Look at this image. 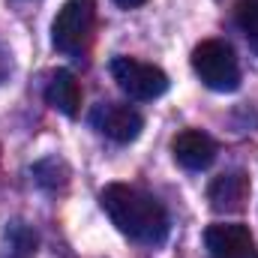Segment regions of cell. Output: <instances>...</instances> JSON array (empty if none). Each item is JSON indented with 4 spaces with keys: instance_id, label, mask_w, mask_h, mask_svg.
<instances>
[{
    "instance_id": "obj_10",
    "label": "cell",
    "mask_w": 258,
    "mask_h": 258,
    "mask_svg": "<svg viewBox=\"0 0 258 258\" xmlns=\"http://www.w3.org/2000/svg\"><path fill=\"white\" fill-rule=\"evenodd\" d=\"M234 21L246 42L258 51V0H237L234 3Z\"/></svg>"
},
{
    "instance_id": "obj_9",
    "label": "cell",
    "mask_w": 258,
    "mask_h": 258,
    "mask_svg": "<svg viewBox=\"0 0 258 258\" xmlns=\"http://www.w3.org/2000/svg\"><path fill=\"white\" fill-rule=\"evenodd\" d=\"M45 102L66 117H78L81 111V84L69 69H57L45 87Z\"/></svg>"
},
{
    "instance_id": "obj_4",
    "label": "cell",
    "mask_w": 258,
    "mask_h": 258,
    "mask_svg": "<svg viewBox=\"0 0 258 258\" xmlns=\"http://www.w3.org/2000/svg\"><path fill=\"white\" fill-rule=\"evenodd\" d=\"M111 78L117 81V87L132 96V99H159L168 90V75L153 63L135 60V57H114L111 60Z\"/></svg>"
},
{
    "instance_id": "obj_11",
    "label": "cell",
    "mask_w": 258,
    "mask_h": 258,
    "mask_svg": "<svg viewBox=\"0 0 258 258\" xmlns=\"http://www.w3.org/2000/svg\"><path fill=\"white\" fill-rule=\"evenodd\" d=\"M114 3H117L120 9H135V6H144L147 0H114Z\"/></svg>"
},
{
    "instance_id": "obj_3",
    "label": "cell",
    "mask_w": 258,
    "mask_h": 258,
    "mask_svg": "<svg viewBox=\"0 0 258 258\" xmlns=\"http://www.w3.org/2000/svg\"><path fill=\"white\" fill-rule=\"evenodd\" d=\"M195 75L219 93H231L240 84V63L234 57V48L222 39H204L192 51Z\"/></svg>"
},
{
    "instance_id": "obj_1",
    "label": "cell",
    "mask_w": 258,
    "mask_h": 258,
    "mask_svg": "<svg viewBox=\"0 0 258 258\" xmlns=\"http://www.w3.org/2000/svg\"><path fill=\"white\" fill-rule=\"evenodd\" d=\"M99 201L120 234L147 246H159L168 237V213L153 195L126 183H108Z\"/></svg>"
},
{
    "instance_id": "obj_6",
    "label": "cell",
    "mask_w": 258,
    "mask_h": 258,
    "mask_svg": "<svg viewBox=\"0 0 258 258\" xmlns=\"http://www.w3.org/2000/svg\"><path fill=\"white\" fill-rule=\"evenodd\" d=\"M204 243L210 258H258L255 237L246 225H210Z\"/></svg>"
},
{
    "instance_id": "obj_7",
    "label": "cell",
    "mask_w": 258,
    "mask_h": 258,
    "mask_svg": "<svg viewBox=\"0 0 258 258\" xmlns=\"http://www.w3.org/2000/svg\"><path fill=\"white\" fill-rule=\"evenodd\" d=\"M207 201L216 213H240L249 201V177L243 171H225L219 177H213Z\"/></svg>"
},
{
    "instance_id": "obj_8",
    "label": "cell",
    "mask_w": 258,
    "mask_h": 258,
    "mask_svg": "<svg viewBox=\"0 0 258 258\" xmlns=\"http://www.w3.org/2000/svg\"><path fill=\"white\" fill-rule=\"evenodd\" d=\"M171 150H174V159H177L183 168H189V171H201V168H207V165L216 159V141H213L207 132H201V129H186V132H180V135L174 138Z\"/></svg>"
},
{
    "instance_id": "obj_2",
    "label": "cell",
    "mask_w": 258,
    "mask_h": 258,
    "mask_svg": "<svg viewBox=\"0 0 258 258\" xmlns=\"http://www.w3.org/2000/svg\"><path fill=\"white\" fill-rule=\"evenodd\" d=\"M96 27V3L93 0H66L51 24V42L60 54L78 57L87 51Z\"/></svg>"
},
{
    "instance_id": "obj_5",
    "label": "cell",
    "mask_w": 258,
    "mask_h": 258,
    "mask_svg": "<svg viewBox=\"0 0 258 258\" xmlns=\"http://www.w3.org/2000/svg\"><path fill=\"white\" fill-rule=\"evenodd\" d=\"M90 123L96 132H102L105 138L117 141V144H129L141 135L144 129V117L129 108V105H117V102H108V105H96L93 114H90Z\"/></svg>"
}]
</instances>
